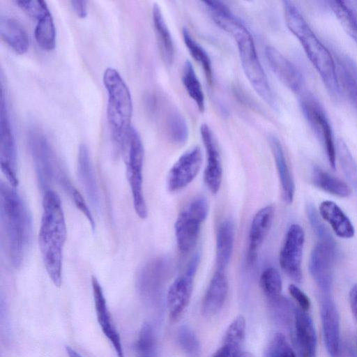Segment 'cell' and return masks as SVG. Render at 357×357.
<instances>
[{
  "label": "cell",
  "instance_id": "obj_1",
  "mask_svg": "<svg viewBox=\"0 0 357 357\" xmlns=\"http://www.w3.org/2000/svg\"><path fill=\"white\" fill-rule=\"evenodd\" d=\"M0 224L1 237L10 264L20 268L27 253L32 221L24 200L10 184L0 183Z\"/></svg>",
  "mask_w": 357,
  "mask_h": 357
},
{
  "label": "cell",
  "instance_id": "obj_2",
  "mask_svg": "<svg viewBox=\"0 0 357 357\" xmlns=\"http://www.w3.org/2000/svg\"><path fill=\"white\" fill-rule=\"evenodd\" d=\"M43 213L38 244L46 271L53 284L62 282L63 252L66 240V224L59 195L52 189L43 192Z\"/></svg>",
  "mask_w": 357,
  "mask_h": 357
},
{
  "label": "cell",
  "instance_id": "obj_3",
  "mask_svg": "<svg viewBox=\"0 0 357 357\" xmlns=\"http://www.w3.org/2000/svg\"><path fill=\"white\" fill-rule=\"evenodd\" d=\"M283 10L287 26L299 41L331 97L336 101L340 100L342 91L333 56L293 2L284 1Z\"/></svg>",
  "mask_w": 357,
  "mask_h": 357
},
{
  "label": "cell",
  "instance_id": "obj_4",
  "mask_svg": "<svg viewBox=\"0 0 357 357\" xmlns=\"http://www.w3.org/2000/svg\"><path fill=\"white\" fill-rule=\"evenodd\" d=\"M220 28L230 34L236 41L242 68L255 91L267 104L275 106L273 92L249 30L234 15L224 17L220 22Z\"/></svg>",
  "mask_w": 357,
  "mask_h": 357
},
{
  "label": "cell",
  "instance_id": "obj_5",
  "mask_svg": "<svg viewBox=\"0 0 357 357\" xmlns=\"http://www.w3.org/2000/svg\"><path fill=\"white\" fill-rule=\"evenodd\" d=\"M102 82L107 93V119L113 142L119 151L125 134L131 126L132 100L126 83L116 69L106 68Z\"/></svg>",
  "mask_w": 357,
  "mask_h": 357
},
{
  "label": "cell",
  "instance_id": "obj_6",
  "mask_svg": "<svg viewBox=\"0 0 357 357\" xmlns=\"http://www.w3.org/2000/svg\"><path fill=\"white\" fill-rule=\"evenodd\" d=\"M119 151L126 164V172L130 185L135 211L141 219L148 215L143 191V164L144 150L141 137L132 126L125 134Z\"/></svg>",
  "mask_w": 357,
  "mask_h": 357
},
{
  "label": "cell",
  "instance_id": "obj_7",
  "mask_svg": "<svg viewBox=\"0 0 357 357\" xmlns=\"http://www.w3.org/2000/svg\"><path fill=\"white\" fill-rule=\"evenodd\" d=\"M29 146L39 185L43 192L58 182L68 192L73 185L62 169L49 142L40 132L33 131L29 137Z\"/></svg>",
  "mask_w": 357,
  "mask_h": 357
},
{
  "label": "cell",
  "instance_id": "obj_8",
  "mask_svg": "<svg viewBox=\"0 0 357 357\" xmlns=\"http://www.w3.org/2000/svg\"><path fill=\"white\" fill-rule=\"evenodd\" d=\"M208 203L204 196L193 198L178 213L174 224V233L179 251L190 252L196 246L201 227L208 216Z\"/></svg>",
  "mask_w": 357,
  "mask_h": 357
},
{
  "label": "cell",
  "instance_id": "obj_9",
  "mask_svg": "<svg viewBox=\"0 0 357 357\" xmlns=\"http://www.w3.org/2000/svg\"><path fill=\"white\" fill-rule=\"evenodd\" d=\"M299 105L302 113L316 137L324 147L328 160L336 168V148L333 130L328 116L316 96L309 91L300 93Z\"/></svg>",
  "mask_w": 357,
  "mask_h": 357
},
{
  "label": "cell",
  "instance_id": "obj_10",
  "mask_svg": "<svg viewBox=\"0 0 357 357\" xmlns=\"http://www.w3.org/2000/svg\"><path fill=\"white\" fill-rule=\"evenodd\" d=\"M0 166L8 184L18 185L17 174V147L8 104L1 84L0 95Z\"/></svg>",
  "mask_w": 357,
  "mask_h": 357
},
{
  "label": "cell",
  "instance_id": "obj_11",
  "mask_svg": "<svg viewBox=\"0 0 357 357\" xmlns=\"http://www.w3.org/2000/svg\"><path fill=\"white\" fill-rule=\"evenodd\" d=\"M199 261L200 255L197 253L190 260L185 271L169 287L166 301L169 317L172 321L179 319L190 303Z\"/></svg>",
  "mask_w": 357,
  "mask_h": 357
},
{
  "label": "cell",
  "instance_id": "obj_12",
  "mask_svg": "<svg viewBox=\"0 0 357 357\" xmlns=\"http://www.w3.org/2000/svg\"><path fill=\"white\" fill-rule=\"evenodd\" d=\"M304 242L305 233L302 227L292 224L288 228L279 254L282 270L298 283L303 278L301 263Z\"/></svg>",
  "mask_w": 357,
  "mask_h": 357
},
{
  "label": "cell",
  "instance_id": "obj_13",
  "mask_svg": "<svg viewBox=\"0 0 357 357\" xmlns=\"http://www.w3.org/2000/svg\"><path fill=\"white\" fill-rule=\"evenodd\" d=\"M335 254V241H318L311 252L309 262L310 273L323 295H329L332 288Z\"/></svg>",
  "mask_w": 357,
  "mask_h": 357
},
{
  "label": "cell",
  "instance_id": "obj_14",
  "mask_svg": "<svg viewBox=\"0 0 357 357\" xmlns=\"http://www.w3.org/2000/svg\"><path fill=\"white\" fill-rule=\"evenodd\" d=\"M202 164V153L195 146L183 153L169 169L167 177V188L176 192L186 188L197 176Z\"/></svg>",
  "mask_w": 357,
  "mask_h": 357
},
{
  "label": "cell",
  "instance_id": "obj_15",
  "mask_svg": "<svg viewBox=\"0 0 357 357\" xmlns=\"http://www.w3.org/2000/svg\"><path fill=\"white\" fill-rule=\"evenodd\" d=\"M200 135L206 157L204 181L208 190L213 195H215L220 188L222 178V167L219 149L213 133L207 124H202Z\"/></svg>",
  "mask_w": 357,
  "mask_h": 357
},
{
  "label": "cell",
  "instance_id": "obj_16",
  "mask_svg": "<svg viewBox=\"0 0 357 357\" xmlns=\"http://www.w3.org/2000/svg\"><path fill=\"white\" fill-rule=\"evenodd\" d=\"M265 54L271 69L280 82L291 91L301 93L304 79L296 66L272 46L266 47Z\"/></svg>",
  "mask_w": 357,
  "mask_h": 357
},
{
  "label": "cell",
  "instance_id": "obj_17",
  "mask_svg": "<svg viewBox=\"0 0 357 357\" xmlns=\"http://www.w3.org/2000/svg\"><path fill=\"white\" fill-rule=\"evenodd\" d=\"M91 286L96 314L101 330L112 344L117 357H125L119 333L112 322L102 287L95 276L91 278Z\"/></svg>",
  "mask_w": 357,
  "mask_h": 357
},
{
  "label": "cell",
  "instance_id": "obj_18",
  "mask_svg": "<svg viewBox=\"0 0 357 357\" xmlns=\"http://www.w3.org/2000/svg\"><path fill=\"white\" fill-rule=\"evenodd\" d=\"M293 340L299 357L317 356V334L311 317L307 312L295 307Z\"/></svg>",
  "mask_w": 357,
  "mask_h": 357
},
{
  "label": "cell",
  "instance_id": "obj_19",
  "mask_svg": "<svg viewBox=\"0 0 357 357\" xmlns=\"http://www.w3.org/2000/svg\"><path fill=\"white\" fill-rule=\"evenodd\" d=\"M274 214L275 207L269 204L260 208L253 216L246 254V260L250 265L255 264L257 259L259 250L271 227Z\"/></svg>",
  "mask_w": 357,
  "mask_h": 357
},
{
  "label": "cell",
  "instance_id": "obj_20",
  "mask_svg": "<svg viewBox=\"0 0 357 357\" xmlns=\"http://www.w3.org/2000/svg\"><path fill=\"white\" fill-rule=\"evenodd\" d=\"M321 319L326 349L331 356H336L340 349V319L335 305L330 295H323Z\"/></svg>",
  "mask_w": 357,
  "mask_h": 357
},
{
  "label": "cell",
  "instance_id": "obj_21",
  "mask_svg": "<svg viewBox=\"0 0 357 357\" xmlns=\"http://www.w3.org/2000/svg\"><path fill=\"white\" fill-rule=\"evenodd\" d=\"M77 175L91 206L100 208V193L87 146L81 144L77 154Z\"/></svg>",
  "mask_w": 357,
  "mask_h": 357
},
{
  "label": "cell",
  "instance_id": "obj_22",
  "mask_svg": "<svg viewBox=\"0 0 357 357\" xmlns=\"http://www.w3.org/2000/svg\"><path fill=\"white\" fill-rule=\"evenodd\" d=\"M268 141L277 169L282 199L285 203L291 204L295 193V184L283 147L275 135H269Z\"/></svg>",
  "mask_w": 357,
  "mask_h": 357
},
{
  "label": "cell",
  "instance_id": "obj_23",
  "mask_svg": "<svg viewBox=\"0 0 357 357\" xmlns=\"http://www.w3.org/2000/svg\"><path fill=\"white\" fill-rule=\"evenodd\" d=\"M228 292V280L225 271L216 269L209 282L202 304L205 317H212L222 307Z\"/></svg>",
  "mask_w": 357,
  "mask_h": 357
},
{
  "label": "cell",
  "instance_id": "obj_24",
  "mask_svg": "<svg viewBox=\"0 0 357 357\" xmlns=\"http://www.w3.org/2000/svg\"><path fill=\"white\" fill-rule=\"evenodd\" d=\"M235 238V225L227 218L218 225L216 231L215 264L216 269L225 271L233 253Z\"/></svg>",
  "mask_w": 357,
  "mask_h": 357
},
{
  "label": "cell",
  "instance_id": "obj_25",
  "mask_svg": "<svg viewBox=\"0 0 357 357\" xmlns=\"http://www.w3.org/2000/svg\"><path fill=\"white\" fill-rule=\"evenodd\" d=\"M319 211L337 236L342 238H350L354 236L355 230L351 222L335 202L328 200L321 202Z\"/></svg>",
  "mask_w": 357,
  "mask_h": 357
},
{
  "label": "cell",
  "instance_id": "obj_26",
  "mask_svg": "<svg viewBox=\"0 0 357 357\" xmlns=\"http://www.w3.org/2000/svg\"><path fill=\"white\" fill-rule=\"evenodd\" d=\"M0 34L2 39L17 54H23L29 47V36L22 24L8 16L0 18Z\"/></svg>",
  "mask_w": 357,
  "mask_h": 357
},
{
  "label": "cell",
  "instance_id": "obj_27",
  "mask_svg": "<svg viewBox=\"0 0 357 357\" xmlns=\"http://www.w3.org/2000/svg\"><path fill=\"white\" fill-rule=\"evenodd\" d=\"M152 19L160 54L164 61L167 64H171L174 56L173 40L162 10L155 3L152 8Z\"/></svg>",
  "mask_w": 357,
  "mask_h": 357
},
{
  "label": "cell",
  "instance_id": "obj_28",
  "mask_svg": "<svg viewBox=\"0 0 357 357\" xmlns=\"http://www.w3.org/2000/svg\"><path fill=\"white\" fill-rule=\"evenodd\" d=\"M336 68L340 86L357 110V66L350 58L338 56Z\"/></svg>",
  "mask_w": 357,
  "mask_h": 357
},
{
  "label": "cell",
  "instance_id": "obj_29",
  "mask_svg": "<svg viewBox=\"0 0 357 357\" xmlns=\"http://www.w3.org/2000/svg\"><path fill=\"white\" fill-rule=\"evenodd\" d=\"M312 181L315 186L331 195L340 197H347L351 195V189L347 183L319 167H314Z\"/></svg>",
  "mask_w": 357,
  "mask_h": 357
},
{
  "label": "cell",
  "instance_id": "obj_30",
  "mask_svg": "<svg viewBox=\"0 0 357 357\" xmlns=\"http://www.w3.org/2000/svg\"><path fill=\"white\" fill-rule=\"evenodd\" d=\"M34 20H36L34 36L37 43L45 50H53L56 45V29L50 9Z\"/></svg>",
  "mask_w": 357,
  "mask_h": 357
},
{
  "label": "cell",
  "instance_id": "obj_31",
  "mask_svg": "<svg viewBox=\"0 0 357 357\" xmlns=\"http://www.w3.org/2000/svg\"><path fill=\"white\" fill-rule=\"evenodd\" d=\"M182 83L198 109L203 112L205 109L204 94L202 85L190 61H186L183 66L181 74Z\"/></svg>",
  "mask_w": 357,
  "mask_h": 357
},
{
  "label": "cell",
  "instance_id": "obj_32",
  "mask_svg": "<svg viewBox=\"0 0 357 357\" xmlns=\"http://www.w3.org/2000/svg\"><path fill=\"white\" fill-rule=\"evenodd\" d=\"M330 8L347 34L357 44V13L343 1L334 0L328 2Z\"/></svg>",
  "mask_w": 357,
  "mask_h": 357
},
{
  "label": "cell",
  "instance_id": "obj_33",
  "mask_svg": "<svg viewBox=\"0 0 357 357\" xmlns=\"http://www.w3.org/2000/svg\"><path fill=\"white\" fill-rule=\"evenodd\" d=\"M184 43L192 57L200 64L208 82L211 84L213 82L212 65L210 57L205 50L197 43L190 35L187 29L182 31Z\"/></svg>",
  "mask_w": 357,
  "mask_h": 357
},
{
  "label": "cell",
  "instance_id": "obj_34",
  "mask_svg": "<svg viewBox=\"0 0 357 357\" xmlns=\"http://www.w3.org/2000/svg\"><path fill=\"white\" fill-rule=\"evenodd\" d=\"M166 129L167 135L173 144L181 146L188 141V124L179 112L172 110L169 113L166 120Z\"/></svg>",
  "mask_w": 357,
  "mask_h": 357
},
{
  "label": "cell",
  "instance_id": "obj_35",
  "mask_svg": "<svg viewBox=\"0 0 357 357\" xmlns=\"http://www.w3.org/2000/svg\"><path fill=\"white\" fill-rule=\"evenodd\" d=\"M259 284L264 295L271 303L276 301L281 296L282 278L275 268H265L260 275Z\"/></svg>",
  "mask_w": 357,
  "mask_h": 357
},
{
  "label": "cell",
  "instance_id": "obj_36",
  "mask_svg": "<svg viewBox=\"0 0 357 357\" xmlns=\"http://www.w3.org/2000/svg\"><path fill=\"white\" fill-rule=\"evenodd\" d=\"M245 335V319L238 316L229 326L223 339V345L228 347L236 355L240 356L241 348Z\"/></svg>",
  "mask_w": 357,
  "mask_h": 357
},
{
  "label": "cell",
  "instance_id": "obj_37",
  "mask_svg": "<svg viewBox=\"0 0 357 357\" xmlns=\"http://www.w3.org/2000/svg\"><path fill=\"white\" fill-rule=\"evenodd\" d=\"M337 152L346 178L357 191V163L342 139L337 141Z\"/></svg>",
  "mask_w": 357,
  "mask_h": 357
},
{
  "label": "cell",
  "instance_id": "obj_38",
  "mask_svg": "<svg viewBox=\"0 0 357 357\" xmlns=\"http://www.w3.org/2000/svg\"><path fill=\"white\" fill-rule=\"evenodd\" d=\"M137 357H155V342L153 328L150 324L142 326L135 343Z\"/></svg>",
  "mask_w": 357,
  "mask_h": 357
},
{
  "label": "cell",
  "instance_id": "obj_39",
  "mask_svg": "<svg viewBox=\"0 0 357 357\" xmlns=\"http://www.w3.org/2000/svg\"><path fill=\"white\" fill-rule=\"evenodd\" d=\"M177 341L188 357H200L199 341L190 328L187 326H181L177 333Z\"/></svg>",
  "mask_w": 357,
  "mask_h": 357
},
{
  "label": "cell",
  "instance_id": "obj_40",
  "mask_svg": "<svg viewBox=\"0 0 357 357\" xmlns=\"http://www.w3.org/2000/svg\"><path fill=\"white\" fill-rule=\"evenodd\" d=\"M266 357H296L289 344L285 336L276 333L272 339L266 351Z\"/></svg>",
  "mask_w": 357,
  "mask_h": 357
},
{
  "label": "cell",
  "instance_id": "obj_41",
  "mask_svg": "<svg viewBox=\"0 0 357 357\" xmlns=\"http://www.w3.org/2000/svg\"><path fill=\"white\" fill-rule=\"evenodd\" d=\"M307 215L314 233L319 241H334L332 235L321 222L318 215L317 211L313 204H308L306 207Z\"/></svg>",
  "mask_w": 357,
  "mask_h": 357
},
{
  "label": "cell",
  "instance_id": "obj_42",
  "mask_svg": "<svg viewBox=\"0 0 357 357\" xmlns=\"http://www.w3.org/2000/svg\"><path fill=\"white\" fill-rule=\"evenodd\" d=\"M289 292L298 303L299 308L307 312L310 307V301L307 296L297 286L291 284L288 287Z\"/></svg>",
  "mask_w": 357,
  "mask_h": 357
},
{
  "label": "cell",
  "instance_id": "obj_43",
  "mask_svg": "<svg viewBox=\"0 0 357 357\" xmlns=\"http://www.w3.org/2000/svg\"><path fill=\"white\" fill-rule=\"evenodd\" d=\"M70 5L79 18H84L87 15V3L86 1H70Z\"/></svg>",
  "mask_w": 357,
  "mask_h": 357
},
{
  "label": "cell",
  "instance_id": "obj_44",
  "mask_svg": "<svg viewBox=\"0 0 357 357\" xmlns=\"http://www.w3.org/2000/svg\"><path fill=\"white\" fill-rule=\"evenodd\" d=\"M349 303L353 316L357 321V283L351 289Z\"/></svg>",
  "mask_w": 357,
  "mask_h": 357
},
{
  "label": "cell",
  "instance_id": "obj_45",
  "mask_svg": "<svg viewBox=\"0 0 357 357\" xmlns=\"http://www.w3.org/2000/svg\"><path fill=\"white\" fill-rule=\"evenodd\" d=\"M240 356L234 354L228 347L222 345V347L215 352L213 357H240Z\"/></svg>",
  "mask_w": 357,
  "mask_h": 357
},
{
  "label": "cell",
  "instance_id": "obj_46",
  "mask_svg": "<svg viewBox=\"0 0 357 357\" xmlns=\"http://www.w3.org/2000/svg\"><path fill=\"white\" fill-rule=\"evenodd\" d=\"M240 357H253V356L248 352H244L241 353Z\"/></svg>",
  "mask_w": 357,
  "mask_h": 357
}]
</instances>
